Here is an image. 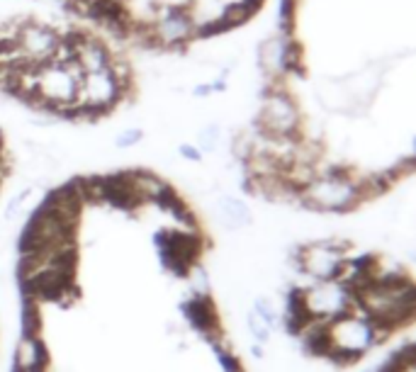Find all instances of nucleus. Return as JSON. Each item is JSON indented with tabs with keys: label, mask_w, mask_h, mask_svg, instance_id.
<instances>
[{
	"label": "nucleus",
	"mask_w": 416,
	"mask_h": 372,
	"mask_svg": "<svg viewBox=\"0 0 416 372\" xmlns=\"http://www.w3.org/2000/svg\"><path fill=\"white\" fill-rule=\"evenodd\" d=\"M22 329H25V333H22V336H39L41 316H39L37 304H32V302H27L25 309H22Z\"/></svg>",
	"instance_id": "1a4fd4ad"
},
{
	"label": "nucleus",
	"mask_w": 416,
	"mask_h": 372,
	"mask_svg": "<svg viewBox=\"0 0 416 372\" xmlns=\"http://www.w3.org/2000/svg\"><path fill=\"white\" fill-rule=\"evenodd\" d=\"M217 207H219L221 224H224L226 229H244L251 224V212H248V207L244 205L241 200H237V197H221Z\"/></svg>",
	"instance_id": "423d86ee"
},
{
	"label": "nucleus",
	"mask_w": 416,
	"mask_h": 372,
	"mask_svg": "<svg viewBox=\"0 0 416 372\" xmlns=\"http://www.w3.org/2000/svg\"><path fill=\"white\" fill-rule=\"evenodd\" d=\"M180 154H183L185 158H190V161H200V151H197L195 146H183V149H180Z\"/></svg>",
	"instance_id": "f8f14e48"
},
{
	"label": "nucleus",
	"mask_w": 416,
	"mask_h": 372,
	"mask_svg": "<svg viewBox=\"0 0 416 372\" xmlns=\"http://www.w3.org/2000/svg\"><path fill=\"white\" fill-rule=\"evenodd\" d=\"M185 278H188V285H190L192 295L195 297H210V289H212V280L210 275H207V270L202 268V265H190L188 268V273H185Z\"/></svg>",
	"instance_id": "0eeeda50"
},
{
	"label": "nucleus",
	"mask_w": 416,
	"mask_h": 372,
	"mask_svg": "<svg viewBox=\"0 0 416 372\" xmlns=\"http://www.w3.org/2000/svg\"><path fill=\"white\" fill-rule=\"evenodd\" d=\"M139 139H141V132H139V130L122 132V134L117 136V146H119V149H124V146H134Z\"/></svg>",
	"instance_id": "9b49d317"
},
{
	"label": "nucleus",
	"mask_w": 416,
	"mask_h": 372,
	"mask_svg": "<svg viewBox=\"0 0 416 372\" xmlns=\"http://www.w3.org/2000/svg\"><path fill=\"white\" fill-rule=\"evenodd\" d=\"M46 348L39 336H22L15 346V370H44Z\"/></svg>",
	"instance_id": "39448f33"
},
{
	"label": "nucleus",
	"mask_w": 416,
	"mask_h": 372,
	"mask_svg": "<svg viewBox=\"0 0 416 372\" xmlns=\"http://www.w3.org/2000/svg\"><path fill=\"white\" fill-rule=\"evenodd\" d=\"M25 372H44V370H25Z\"/></svg>",
	"instance_id": "4468645a"
},
{
	"label": "nucleus",
	"mask_w": 416,
	"mask_h": 372,
	"mask_svg": "<svg viewBox=\"0 0 416 372\" xmlns=\"http://www.w3.org/2000/svg\"><path fill=\"white\" fill-rule=\"evenodd\" d=\"M360 200L358 180L336 171H321L299 190V202L317 212H348Z\"/></svg>",
	"instance_id": "f03ea898"
},
{
	"label": "nucleus",
	"mask_w": 416,
	"mask_h": 372,
	"mask_svg": "<svg viewBox=\"0 0 416 372\" xmlns=\"http://www.w3.org/2000/svg\"><path fill=\"white\" fill-rule=\"evenodd\" d=\"M346 258V241L339 238H319L297 251L295 268L297 273L307 275L312 282H324V280H334L339 273L341 260Z\"/></svg>",
	"instance_id": "20e7f679"
},
{
	"label": "nucleus",
	"mask_w": 416,
	"mask_h": 372,
	"mask_svg": "<svg viewBox=\"0 0 416 372\" xmlns=\"http://www.w3.org/2000/svg\"><path fill=\"white\" fill-rule=\"evenodd\" d=\"M297 297L307 319L321 321V324H329L331 319L346 314L353 307V292L336 280H324V282H312L309 287H299Z\"/></svg>",
	"instance_id": "7ed1b4c3"
},
{
	"label": "nucleus",
	"mask_w": 416,
	"mask_h": 372,
	"mask_svg": "<svg viewBox=\"0 0 416 372\" xmlns=\"http://www.w3.org/2000/svg\"><path fill=\"white\" fill-rule=\"evenodd\" d=\"M246 324H248V331H251V336L256 338V343H261V346H266V343H270L273 338V324H268L266 319H263L258 311H248L246 314Z\"/></svg>",
	"instance_id": "6e6552de"
},
{
	"label": "nucleus",
	"mask_w": 416,
	"mask_h": 372,
	"mask_svg": "<svg viewBox=\"0 0 416 372\" xmlns=\"http://www.w3.org/2000/svg\"><path fill=\"white\" fill-rule=\"evenodd\" d=\"M375 346L373 321L350 307V311L326 324V358L336 362H353Z\"/></svg>",
	"instance_id": "f257e3e1"
},
{
	"label": "nucleus",
	"mask_w": 416,
	"mask_h": 372,
	"mask_svg": "<svg viewBox=\"0 0 416 372\" xmlns=\"http://www.w3.org/2000/svg\"><path fill=\"white\" fill-rule=\"evenodd\" d=\"M253 311H258V314H261L263 319H266L268 324H273V326L280 321V311H277L275 302H273L270 297H263V295L256 297V300H253Z\"/></svg>",
	"instance_id": "9d476101"
},
{
	"label": "nucleus",
	"mask_w": 416,
	"mask_h": 372,
	"mask_svg": "<svg viewBox=\"0 0 416 372\" xmlns=\"http://www.w3.org/2000/svg\"><path fill=\"white\" fill-rule=\"evenodd\" d=\"M251 355L253 358H258V360H263L266 358V351L261 348V343H256V346H251Z\"/></svg>",
	"instance_id": "ddd939ff"
}]
</instances>
